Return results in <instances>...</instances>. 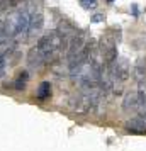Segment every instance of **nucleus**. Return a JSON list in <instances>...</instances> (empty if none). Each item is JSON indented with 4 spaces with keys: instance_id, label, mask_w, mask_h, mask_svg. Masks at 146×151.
<instances>
[{
    "instance_id": "obj_6",
    "label": "nucleus",
    "mask_w": 146,
    "mask_h": 151,
    "mask_svg": "<svg viewBox=\"0 0 146 151\" xmlns=\"http://www.w3.org/2000/svg\"><path fill=\"white\" fill-rule=\"evenodd\" d=\"M138 116L146 119V80H141L138 85Z\"/></svg>"
},
{
    "instance_id": "obj_12",
    "label": "nucleus",
    "mask_w": 146,
    "mask_h": 151,
    "mask_svg": "<svg viewBox=\"0 0 146 151\" xmlns=\"http://www.w3.org/2000/svg\"><path fill=\"white\" fill-rule=\"evenodd\" d=\"M134 76L138 78L139 82L145 80V76H146V60H139V61L136 63V66H134Z\"/></svg>"
},
{
    "instance_id": "obj_16",
    "label": "nucleus",
    "mask_w": 146,
    "mask_h": 151,
    "mask_svg": "<svg viewBox=\"0 0 146 151\" xmlns=\"http://www.w3.org/2000/svg\"><path fill=\"white\" fill-rule=\"evenodd\" d=\"M132 14L138 15V7H136V5H132Z\"/></svg>"
},
{
    "instance_id": "obj_4",
    "label": "nucleus",
    "mask_w": 146,
    "mask_h": 151,
    "mask_svg": "<svg viewBox=\"0 0 146 151\" xmlns=\"http://www.w3.org/2000/svg\"><path fill=\"white\" fill-rule=\"evenodd\" d=\"M48 63V60H46V56H44V53H41L39 49H37V46L36 48H32L31 51L27 53V65L31 66V68H41L42 65H46Z\"/></svg>"
},
{
    "instance_id": "obj_8",
    "label": "nucleus",
    "mask_w": 146,
    "mask_h": 151,
    "mask_svg": "<svg viewBox=\"0 0 146 151\" xmlns=\"http://www.w3.org/2000/svg\"><path fill=\"white\" fill-rule=\"evenodd\" d=\"M56 31H58L63 37H66L68 41H70V37H73V36L78 32L77 27H75L70 21H66V19H61V21L58 22V29H56Z\"/></svg>"
},
{
    "instance_id": "obj_9",
    "label": "nucleus",
    "mask_w": 146,
    "mask_h": 151,
    "mask_svg": "<svg viewBox=\"0 0 146 151\" xmlns=\"http://www.w3.org/2000/svg\"><path fill=\"white\" fill-rule=\"evenodd\" d=\"M122 109L126 112H138V92H127L122 100Z\"/></svg>"
},
{
    "instance_id": "obj_1",
    "label": "nucleus",
    "mask_w": 146,
    "mask_h": 151,
    "mask_svg": "<svg viewBox=\"0 0 146 151\" xmlns=\"http://www.w3.org/2000/svg\"><path fill=\"white\" fill-rule=\"evenodd\" d=\"M68 107L73 110V112H78V114H87V112H90V110L93 109L90 97L87 95V93H83L82 90H80L78 93L70 97Z\"/></svg>"
},
{
    "instance_id": "obj_14",
    "label": "nucleus",
    "mask_w": 146,
    "mask_h": 151,
    "mask_svg": "<svg viewBox=\"0 0 146 151\" xmlns=\"http://www.w3.org/2000/svg\"><path fill=\"white\" fill-rule=\"evenodd\" d=\"M80 5H82L85 10H90V9L97 7V0H80Z\"/></svg>"
},
{
    "instance_id": "obj_13",
    "label": "nucleus",
    "mask_w": 146,
    "mask_h": 151,
    "mask_svg": "<svg viewBox=\"0 0 146 151\" xmlns=\"http://www.w3.org/2000/svg\"><path fill=\"white\" fill-rule=\"evenodd\" d=\"M27 78H29V75L24 71V73H21V76L15 80V88L17 90H24L26 88V82H27Z\"/></svg>"
},
{
    "instance_id": "obj_17",
    "label": "nucleus",
    "mask_w": 146,
    "mask_h": 151,
    "mask_svg": "<svg viewBox=\"0 0 146 151\" xmlns=\"http://www.w3.org/2000/svg\"><path fill=\"white\" fill-rule=\"evenodd\" d=\"M109 2H114V0H109Z\"/></svg>"
},
{
    "instance_id": "obj_2",
    "label": "nucleus",
    "mask_w": 146,
    "mask_h": 151,
    "mask_svg": "<svg viewBox=\"0 0 146 151\" xmlns=\"http://www.w3.org/2000/svg\"><path fill=\"white\" fill-rule=\"evenodd\" d=\"M85 46V39H83V34H77L73 36V37H70L68 41V46H66V60H70L71 56H75L77 53H80Z\"/></svg>"
},
{
    "instance_id": "obj_15",
    "label": "nucleus",
    "mask_w": 146,
    "mask_h": 151,
    "mask_svg": "<svg viewBox=\"0 0 146 151\" xmlns=\"http://www.w3.org/2000/svg\"><path fill=\"white\" fill-rule=\"evenodd\" d=\"M104 19H105V17L102 14H95L93 17H92V22H102Z\"/></svg>"
},
{
    "instance_id": "obj_11",
    "label": "nucleus",
    "mask_w": 146,
    "mask_h": 151,
    "mask_svg": "<svg viewBox=\"0 0 146 151\" xmlns=\"http://www.w3.org/2000/svg\"><path fill=\"white\" fill-rule=\"evenodd\" d=\"M51 97V83L49 82H42L37 88V99L39 100H46Z\"/></svg>"
},
{
    "instance_id": "obj_5",
    "label": "nucleus",
    "mask_w": 146,
    "mask_h": 151,
    "mask_svg": "<svg viewBox=\"0 0 146 151\" xmlns=\"http://www.w3.org/2000/svg\"><path fill=\"white\" fill-rule=\"evenodd\" d=\"M17 24H19V10L10 12L7 15V21L4 22V31L9 37H15L17 34Z\"/></svg>"
},
{
    "instance_id": "obj_7",
    "label": "nucleus",
    "mask_w": 146,
    "mask_h": 151,
    "mask_svg": "<svg viewBox=\"0 0 146 151\" xmlns=\"http://www.w3.org/2000/svg\"><path fill=\"white\" fill-rule=\"evenodd\" d=\"M29 21H31V14H29L27 10H19V24H17V34H15V37L27 36Z\"/></svg>"
},
{
    "instance_id": "obj_3",
    "label": "nucleus",
    "mask_w": 146,
    "mask_h": 151,
    "mask_svg": "<svg viewBox=\"0 0 146 151\" xmlns=\"http://www.w3.org/2000/svg\"><path fill=\"white\" fill-rule=\"evenodd\" d=\"M42 26H44V17H42L41 12H34V14H31L27 36H29V37H34V36H37L42 31Z\"/></svg>"
},
{
    "instance_id": "obj_10",
    "label": "nucleus",
    "mask_w": 146,
    "mask_h": 151,
    "mask_svg": "<svg viewBox=\"0 0 146 151\" xmlns=\"http://www.w3.org/2000/svg\"><path fill=\"white\" fill-rule=\"evenodd\" d=\"M127 129L136 131V132H146V119L138 116L136 119H132L127 122Z\"/></svg>"
}]
</instances>
